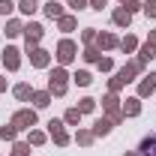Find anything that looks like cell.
<instances>
[{
    "instance_id": "6da1fadb",
    "label": "cell",
    "mask_w": 156,
    "mask_h": 156,
    "mask_svg": "<svg viewBox=\"0 0 156 156\" xmlns=\"http://www.w3.org/2000/svg\"><path fill=\"white\" fill-rule=\"evenodd\" d=\"M48 93H54V96H63V93H66V72H63V69H54V72H51Z\"/></svg>"
},
{
    "instance_id": "7a4b0ae2",
    "label": "cell",
    "mask_w": 156,
    "mask_h": 156,
    "mask_svg": "<svg viewBox=\"0 0 156 156\" xmlns=\"http://www.w3.org/2000/svg\"><path fill=\"white\" fill-rule=\"evenodd\" d=\"M33 123H36V111H18L12 117V126L15 129H30Z\"/></svg>"
},
{
    "instance_id": "3957f363",
    "label": "cell",
    "mask_w": 156,
    "mask_h": 156,
    "mask_svg": "<svg viewBox=\"0 0 156 156\" xmlns=\"http://www.w3.org/2000/svg\"><path fill=\"white\" fill-rule=\"evenodd\" d=\"M72 57H75V42H72V39H63L57 45V60L60 63H69Z\"/></svg>"
},
{
    "instance_id": "277c9868",
    "label": "cell",
    "mask_w": 156,
    "mask_h": 156,
    "mask_svg": "<svg viewBox=\"0 0 156 156\" xmlns=\"http://www.w3.org/2000/svg\"><path fill=\"white\" fill-rule=\"evenodd\" d=\"M3 63H6V69H18V63H21L18 48H6L3 51Z\"/></svg>"
},
{
    "instance_id": "5b68a950",
    "label": "cell",
    "mask_w": 156,
    "mask_h": 156,
    "mask_svg": "<svg viewBox=\"0 0 156 156\" xmlns=\"http://www.w3.org/2000/svg\"><path fill=\"white\" fill-rule=\"evenodd\" d=\"M48 126H51V135H54V141H57V144H66V141H69V135L63 132V123H60V120H51Z\"/></svg>"
},
{
    "instance_id": "8992f818",
    "label": "cell",
    "mask_w": 156,
    "mask_h": 156,
    "mask_svg": "<svg viewBox=\"0 0 156 156\" xmlns=\"http://www.w3.org/2000/svg\"><path fill=\"white\" fill-rule=\"evenodd\" d=\"M39 39H42V27H39V24H30V27H27V48H36Z\"/></svg>"
},
{
    "instance_id": "52a82bcc",
    "label": "cell",
    "mask_w": 156,
    "mask_h": 156,
    "mask_svg": "<svg viewBox=\"0 0 156 156\" xmlns=\"http://www.w3.org/2000/svg\"><path fill=\"white\" fill-rule=\"evenodd\" d=\"M141 156H156V132L141 141Z\"/></svg>"
},
{
    "instance_id": "ba28073f",
    "label": "cell",
    "mask_w": 156,
    "mask_h": 156,
    "mask_svg": "<svg viewBox=\"0 0 156 156\" xmlns=\"http://www.w3.org/2000/svg\"><path fill=\"white\" fill-rule=\"evenodd\" d=\"M153 90H156V72H150V78H144V81H141L138 93H141V96H150Z\"/></svg>"
},
{
    "instance_id": "9c48e42d",
    "label": "cell",
    "mask_w": 156,
    "mask_h": 156,
    "mask_svg": "<svg viewBox=\"0 0 156 156\" xmlns=\"http://www.w3.org/2000/svg\"><path fill=\"white\" fill-rule=\"evenodd\" d=\"M30 63L42 69V66H48V54H45L42 48H33V51H30Z\"/></svg>"
},
{
    "instance_id": "30bf717a",
    "label": "cell",
    "mask_w": 156,
    "mask_h": 156,
    "mask_svg": "<svg viewBox=\"0 0 156 156\" xmlns=\"http://www.w3.org/2000/svg\"><path fill=\"white\" fill-rule=\"evenodd\" d=\"M129 21H132V12H129V9H117V12H114V24L129 27Z\"/></svg>"
},
{
    "instance_id": "8fae6325",
    "label": "cell",
    "mask_w": 156,
    "mask_h": 156,
    "mask_svg": "<svg viewBox=\"0 0 156 156\" xmlns=\"http://www.w3.org/2000/svg\"><path fill=\"white\" fill-rule=\"evenodd\" d=\"M138 111H141V105H138V99H126V102H123V114L135 117Z\"/></svg>"
},
{
    "instance_id": "7c38bea8",
    "label": "cell",
    "mask_w": 156,
    "mask_h": 156,
    "mask_svg": "<svg viewBox=\"0 0 156 156\" xmlns=\"http://www.w3.org/2000/svg\"><path fill=\"white\" fill-rule=\"evenodd\" d=\"M45 15H48V18H63V6H57V3L51 0V3L45 6Z\"/></svg>"
},
{
    "instance_id": "4fadbf2b",
    "label": "cell",
    "mask_w": 156,
    "mask_h": 156,
    "mask_svg": "<svg viewBox=\"0 0 156 156\" xmlns=\"http://www.w3.org/2000/svg\"><path fill=\"white\" fill-rule=\"evenodd\" d=\"M108 132H111V120H96L93 135H108Z\"/></svg>"
},
{
    "instance_id": "5bb4252c",
    "label": "cell",
    "mask_w": 156,
    "mask_h": 156,
    "mask_svg": "<svg viewBox=\"0 0 156 156\" xmlns=\"http://www.w3.org/2000/svg\"><path fill=\"white\" fill-rule=\"evenodd\" d=\"M99 45H102V48H117L120 42H117V36H111V33H102V36H99Z\"/></svg>"
},
{
    "instance_id": "9a60e30c",
    "label": "cell",
    "mask_w": 156,
    "mask_h": 156,
    "mask_svg": "<svg viewBox=\"0 0 156 156\" xmlns=\"http://www.w3.org/2000/svg\"><path fill=\"white\" fill-rule=\"evenodd\" d=\"M15 96H18L21 102H24V99H30V96H33V90H30V84H18V87H15Z\"/></svg>"
},
{
    "instance_id": "2e32d148",
    "label": "cell",
    "mask_w": 156,
    "mask_h": 156,
    "mask_svg": "<svg viewBox=\"0 0 156 156\" xmlns=\"http://www.w3.org/2000/svg\"><path fill=\"white\" fill-rule=\"evenodd\" d=\"M33 102H36V108H45V105L51 102V93H45V90H42V93H33Z\"/></svg>"
},
{
    "instance_id": "e0dca14e",
    "label": "cell",
    "mask_w": 156,
    "mask_h": 156,
    "mask_svg": "<svg viewBox=\"0 0 156 156\" xmlns=\"http://www.w3.org/2000/svg\"><path fill=\"white\" fill-rule=\"evenodd\" d=\"M18 9L24 12V15H33V12H36V0H21Z\"/></svg>"
},
{
    "instance_id": "ac0fdd59",
    "label": "cell",
    "mask_w": 156,
    "mask_h": 156,
    "mask_svg": "<svg viewBox=\"0 0 156 156\" xmlns=\"http://www.w3.org/2000/svg\"><path fill=\"white\" fill-rule=\"evenodd\" d=\"M135 36H126V39H120V48H123V51H135Z\"/></svg>"
},
{
    "instance_id": "d6986e66",
    "label": "cell",
    "mask_w": 156,
    "mask_h": 156,
    "mask_svg": "<svg viewBox=\"0 0 156 156\" xmlns=\"http://www.w3.org/2000/svg\"><path fill=\"white\" fill-rule=\"evenodd\" d=\"M60 30H75V18L72 15H63L60 18Z\"/></svg>"
},
{
    "instance_id": "ffe728a7",
    "label": "cell",
    "mask_w": 156,
    "mask_h": 156,
    "mask_svg": "<svg viewBox=\"0 0 156 156\" xmlns=\"http://www.w3.org/2000/svg\"><path fill=\"white\" fill-rule=\"evenodd\" d=\"M75 81L81 84V87H87V84H90L93 78H90V72H84V69H81V72H75Z\"/></svg>"
},
{
    "instance_id": "44dd1931",
    "label": "cell",
    "mask_w": 156,
    "mask_h": 156,
    "mask_svg": "<svg viewBox=\"0 0 156 156\" xmlns=\"http://www.w3.org/2000/svg\"><path fill=\"white\" fill-rule=\"evenodd\" d=\"M93 105H96V102H93V99L87 96V99H81V105H78V111H81V114H87V111H93Z\"/></svg>"
},
{
    "instance_id": "7402d4cb",
    "label": "cell",
    "mask_w": 156,
    "mask_h": 156,
    "mask_svg": "<svg viewBox=\"0 0 156 156\" xmlns=\"http://www.w3.org/2000/svg\"><path fill=\"white\" fill-rule=\"evenodd\" d=\"M21 33V24L18 21H9V24H6V36H18Z\"/></svg>"
},
{
    "instance_id": "603a6c76",
    "label": "cell",
    "mask_w": 156,
    "mask_h": 156,
    "mask_svg": "<svg viewBox=\"0 0 156 156\" xmlns=\"http://www.w3.org/2000/svg\"><path fill=\"white\" fill-rule=\"evenodd\" d=\"M150 57H153V45L147 42V45L141 48V57H138V60H141V63H147V60H150Z\"/></svg>"
},
{
    "instance_id": "cb8c5ba5",
    "label": "cell",
    "mask_w": 156,
    "mask_h": 156,
    "mask_svg": "<svg viewBox=\"0 0 156 156\" xmlns=\"http://www.w3.org/2000/svg\"><path fill=\"white\" fill-rule=\"evenodd\" d=\"M84 60H87V63H99V51L96 48H87V51H84Z\"/></svg>"
},
{
    "instance_id": "d4e9b609",
    "label": "cell",
    "mask_w": 156,
    "mask_h": 156,
    "mask_svg": "<svg viewBox=\"0 0 156 156\" xmlns=\"http://www.w3.org/2000/svg\"><path fill=\"white\" fill-rule=\"evenodd\" d=\"M12 9H15V3H12V0H0V15H9Z\"/></svg>"
},
{
    "instance_id": "484cf974",
    "label": "cell",
    "mask_w": 156,
    "mask_h": 156,
    "mask_svg": "<svg viewBox=\"0 0 156 156\" xmlns=\"http://www.w3.org/2000/svg\"><path fill=\"white\" fill-rule=\"evenodd\" d=\"M15 132H18L15 126H3V129H0V138H3V141H6V138H15Z\"/></svg>"
},
{
    "instance_id": "4316f807",
    "label": "cell",
    "mask_w": 156,
    "mask_h": 156,
    "mask_svg": "<svg viewBox=\"0 0 156 156\" xmlns=\"http://www.w3.org/2000/svg\"><path fill=\"white\" fill-rule=\"evenodd\" d=\"M78 117H81V111L78 108H69L66 111V123H78Z\"/></svg>"
},
{
    "instance_id": "83f0119b",
    "label": "cell",
    "mask_w": 156,
    "mask_h": 156,
    "mask_svg": "<svg viewBox=\"0 0 156 156\" xmlns=\"http://www.w3.org/2000/svg\"><path fill=\"white\" fill-rule=\"evenodd\" d=\"M144 12H147L150 18H156V0H147V3H144Z\"/></svg>"
},
{
    "instance_id": "f1b7e54d",
    "label": "cell",
    "mask_w": 156,
    "mask_h": 156,
    "mask_svg": "<svg viewBox=\"0 0 156 156\" xmlns=\"http://www.w3.org/2000/svg\"><path fill=\"white\" fill-rule=\"evenodd\" d=\"M78 141H81V144H90V141H93V132H78Z\"/></svg>"
},
{
    "instance_id": "f546056e",
    "label": "cell",
    "mask_w": 156,
    "mask_h": 156,
    "mask_svg": "<svg viewBox=\"0 0 156 156\" xmlns=\"http://www.w3.org/2000/svg\"><path fill=\"white\" fill-rule=\"evenodd\" d=\"M42 141H45L42 132H30V144H42Z\"/></svg>"
},
{
    "instance_id": "4dcf8cb0",
    "label": "cell",
    "mask_w": 156,
    "mask_h": 156,
    "mask_svg": "<svg viewBox=\"0 0 156 156\" xmlns=\"http://www.w3.org/2000/svg\"><path fill=\"white\" fill-rule=\"evenodd\" d=\"M27 150H30L27 144H15V153H12V156H27Z\"/></svg>"
},
{
    "instance_id": "1f68e13d",
    "label": "cell",
    "mask_w": 156,
    "mask_h": 156,
    "mask_svg": "<svg viewBox=\"0 0 156 156\" xmlns=\"http://www.w3.org/2000/svg\"><path fill=\"white\" fill-rule=\"evenodd\" d=\"M99 69L108 72V69H111V60H108V57H99Z\"/></svg>"
},
{
    "instance_id": "d6a6232c",
    "label": "cell",
    "mask_w": 156,
    "mask_h": 156,
    "mask_svg": "<svg viewBox=\"0 0 156 156\" xmlns=\"http://www.w3.org/2000/svg\"><path fill=\"white\" fill-rule=\"evenodd\" d=\"M69 6H72V9H84V6H87V0H69Z\"/></svg>"
},
{
    "instance_id": "836d02e7",
    "label": "cell",
    "mask_w": 156,
    "mask_h": 156,
    "mask_svg": "<svg viewBox=\"0 0 156 156\" xmlns=\"http://www.w3.org/2000/svg\"><path fill=\"white\" fill-rule=\"evenodd\" d=\"M120 3H123V6L129 9V12H132V9H138V0H120Z\"/></svg>"
},
{
    "instance_id": "e575fe53",
    "label": "cell",
    "mask_w": 156,
    "mask_h": 156,
    "mask_svg": "<svg viewBox=\"0 0 156 156\" xmlns=\"http://www.w3.org/2000/svg\"><path fill=\"white\" fill-rule=\"evenodd\" d=\"M90 6H93V9H102V6H105V0H90Z\"/></svg>"
},
{
    "instance_id": "d590c367",
    "label": "cell",
    "mask_w": 156,
    "mask_h": 156,
    "mask_svg": "<svg viewBox=\"0 0 156 156\" xmlns=\"http://www.w3.org/2000/svg\"><path fill=\"white\" fill-rule=\"evenodd\" d=\"M150 45H153V48H156V30H153V33H150Z\"/></svg>"
},
{
    "instance_id": "8d00e7d4",
    "label": "cell",
    "mask_w": 156,
    "mask_h": 156,
    "mask_svg": "<svg viewBox=\"0 0 156 156\" xmlns=\"http://www.w3.org/2000/svg\"><path fill=\"white\" fill-rule=\"evenodd\" d=\"M0 90H6V81H3V78H0Z\"/></svg>"
}]
</instances>
